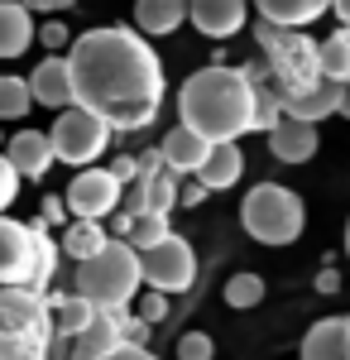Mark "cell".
I'll use <instances>...</instances> for the list:
<instances>
[{"mask_svg": "<svg viewBox=\"0 0 350 360\" xmlns=\"http://www.w3.org/2000/svg\"><path fill=\"white\" fill-rule=\"evenodd\" d=\"M72 101L110 130H144L163 106V63L139 29H86L67 49Z\"/></svg>", "mask_w": 350, "mask_h": 360, "instance_id": "1", "label": "cell"}, {"mask_svg": "<svg viewBox=\"0 0 350 360\" xmlns=\"http://www.w3.org/2000/svg\"><path fill=\"white\" fill-rule=\"evenodd\" d=\"M178 120L207 144H240L254 130V82L245 68H197L178 91Z\"/></svg>", "mask_w": 350, "mask_h": 360, "instance_id": "2", "label": "cell"}, {"mask_svg": "<svg viewBox=\"0 0 350 360\" xmlns=\"http://www.w3.org/2000/svg\"><path fill=\"white\" fill-rule=\"evenodd\" d=\"M0 360H53V312L29 288H0Z\"/></svg>", "mask_w": 350, "mask_h": 360, "instance_id": "3", "label": "cell"}, {"mask_svg": "<svg viewBox=\"0 0 350 360\" xmlns=\"http://www.w3.org/2000/svg\"><path fill=\"white\" fill-rule=\"evenodd\" d=\"M139 283H144L139 255L125 240H110L96 259L77 264V298L86 307H96V312H120L139 293Z\"/></svg>", "mask_w": 350, "mask_h": 360, "instance_id": "4", "label": "cell"}, {"mask_svg": "<svg viewBox=\"0 0 350 360\" xmlns=\"http://www.w3.org/2000/svg\"><path fill=\"white\" fill-rule=\"evenodd\" d=\"M240 221L259 245H293L297 236H302L307 207H302V197H297L293 188H283V183H259V188H249V197H245Z\"/></svg>", "mask_w": 350, "mask_h": 360, "instance_id": "5", "label": "cell"}, {"mask_svg": "<svg viewBox=\"0 0 350 360\" xmlns=\"http://www.w3.org/2000/svg\"><path fill=\"white\" fill-rule=\"evenodd\" d=\"M48 139H53L58 164H72V168L82 173V168H91L96 159H101V154H106V144H110V125H106V120H96L91 111L72 106V111H63V115L53 120Z\"/></svg>", "mask_w": 350, "mask_h": 360, "instance_id": "6", "label": "cell"}, {"mask_svg": "<svg viewBox=\"0 0 350 360\" xmlns=\"http://www.w3.org/2000/svg\"><path fill=\"white\" fill-rule=\"evenodd\" d=\"M135 159H139V178L125 188L120 212H125V217H168V212L178 207V178L163 168L159 149L135 154Z\"/></svg>", "mask_w": 350, "mask_h": 360, "instance_id": "7", "label": "cell"}, {"mask_svg": "<svg viewBox=\"0 0 350 360\" xmlns=\"http://www.w3.org/2000/svg\"><path fill=\"white\" fill-rule=\"evenodd\" d=\"M139 274L163 298L168 293H183V288H192V278H197V255H192V245L183 236H168L163 245L139 255Z\"/></svg>", "mask_w": 350, "mask_h": 360, "instance_id": "8", "label": "cell"}, {"mask_svg": "<svg viewBox=\"0 0 350 360\" xmlns=\"http://www.w3.org/2000/svg\"><path fill=\"white\" fill-rule=\"evenodd\" d=\"M120 197H125V188L110 178V168H82L77 178L67 183L63 202H67L72 221H106V217L120 212Z\"/></svg>", "mask_w": 350, "mask_h": 360, "instance_id": "9", "label": "cell"}, {"mask_svg": "<svg viewBox=\"0 0 350 360\" xmlns=\"http://www.w3.org/2000/svg\"><path fill=\"white\" fill-rule=\"evenodd\" d=\"M34 250H39L34 221L0 217V288H29V278H34Z\"/></svg>", "mask_w": 350, "mask_h": 360, "instance_id": "10", "label": "cell"}, {"mask_svg": "<svg viewBox=\"0 0 350 360\" xmlns=\"http://www.w3.org/2000/svg\"><path fill=\"white\" fill-rule=\"evenodd\" d=\"M120 322H125V312H91V322L67 341V356L63 360H110L125 346Z\"/></svg>", "mask_w": 350, "mask_h": 360, "instance_id": "11", "label": "cell"}, {"mask_svg": "<svg viewBox=\"0 0 350 360\" xmlns=\"http://www.w3.org/2000/svg\"><path fill=\"white\" fill-rule=\"evenodd\" d=\"M249 0H188V20L207 39H235L245 29Z\"/></svg>", "mask_w": 350, "mask_h": 360, "instance_id": "12", "label": "cell"}, {"mask_svg": "<svg viewBox=\"0 0 350 360\" xmlns=\"http://www.w3.org/2000/svg\"><path fill=\"white\" fill-rule=\"evenodd\" d=\"M5 159H10V168H15V173H20V183H25V178L44 183V173L58 164L53 139L44 135V130H20V135L5 144Z\"/></svg>", "mask_w": 350, "mask_h": 360, "instance_id": "13", "label": "cell"}, {"mask_svg": "<svg viewBox=\"0 0 350 360\" xmlns=\"http://www.w3.org/2000/svg\"><path fill=\"white\" fill-rule=\"evenodd\" d=\"M29 91H34V106H48V111H72V72H67V58H44L34 72H29Z\"/></svg>", "mask_w": 350, "mask_h": 360, "instance_id": "14", "label": "cell"}, {"mask_svg": "<svg viewBox=\"0 0 350 360\" xmlns=\"http://www.w3.org/2000/svg\"><path fill=\"white\" fill-rule=\"evenodd\" d=\"M159 159H163V168L178 178V173H202V164L212 159V144L207 139H197L192 130H183V125H173L168 135H163V144H159Z\"/></svg>", "mask_w": 350, "mask_h": 360, "instance_id": "15", "label": "cell"}, {"mask_svg": "<svg viewBox=\"0 0 350 360\" xmlns=\"http://www.w3.org/2000/svg\"><path fill=\"white\" fill-rule=\"evenodd\" d=\"M317 125H302V120H278L269 130V154L278 164H307L317 154Z\"/></svg>", "mask_w": 350, "mask_h": 360, "instance_id": "16", "label": "cell"}, {"mask_svg": "<svg viewBox=\"0 0 350 360\" xmlns=\"http://www.w3.org/2000/svg\"><path fill=\"white\" fill-rule=\"evenodd\" d=\"M302 360H350V327L346 317H326L302 336Z\"/></svg>", "mask_w": 350, "mask_h": 360, "instance_id": "17", "label": "cell"}, {"mask_svg": "<svg viewBox=\"0 0 350 360\" xmlns=\"http://www.w3.org/2000/svg\"><path fill=\"white\" fill-rule=\"evenodd\" d=\"M249 5L259 10V20H269L278 29H302L331 10V0H249Z\"/></svg>", "mask_w": 350, "mask_h": 360, "instance_id": "18", "label": "cell"}, {"mask_svg": "<svg viewBox=\"0 0 350 360\" xmlns=\"http://www.w3.org/2000/svg\"><path fill=\"white\" fill-rule=\"evenodd\" d=\"M245 173V154L240 144H212V159L202 164V173H197V183L207 188V193H221V188H235Z\"/></svg>", "mask_w": 350, "mask_h": 360, "instance_id": "19", "label": "cell"}, {"mask_svg": "<svg viewBox=\"0 0 350 360\" xmlns=\"http://www.w3.org/2000/svg\"><path fill=\"white\" fill-rule=\"evenodd\" d=\"M34 44V15L20 0H0V58H20Z\"/></svg>", "mask_w": 350, "mask_h": 360, "instance_id": "20", "label": "cell"}, {"mask_svg": "<svg viewBox=\"0 0 350 360\" xmlns=\"http://www.w3.org/2000/svg\"><path fill=\"white\" fill-rule=\"evenodd\" d=\"M135 25L139 34H173L188 25V0H135Z\"/></svg>", "mask_w": 350, "mask_h": 360, "instance_id": "21", "label": "cell"}, {"mask_svg": "<svg viewBox=\"0 0 350 360\" xmlns=\"http://www.w3.org/2000/svg\"><path fill=\"white\" fill-rule=\"evenodd\" d=\"M44 303H48V312H53V346L58 341H72V336L91 322V312H96V307L82 303L77 293H44Z\"/></svg>", "mask_w": 350, "mask_h": 360, "instance_id": "22", "label": "cell"}, {"mask_svg": "<svg viewBox=\"0 0 350 360\" xmlns=\"http://www.w3.org/2000/svg\"><path fill=\"white\" fill-rule=\"evenodd\" d=\"M106 245H110V231L101 221H72L67 231H63V240H58V250H63L67 259H77V264L96 259Z\"/></svg>", "mask_w": 350, "mask_h": 360, "instance_id": "23", "label": "cell"}, {"mask_svg": "<svg viewBox=\"0 0 350 360\" xmlns=\"http://www.w3.org/2000/svg\"><path fill=\"white\" fill-rule=\"evenodd\" d=\"M322 77L326 82H346L350 86V34H331V39H322Z\"/></svg>", "mask_w": 350, "mask_h": 360, "instance_id": "24", "label": "cell"}, {"mask_svg": "<svg viewBox=\"0 0 350 360\" xmlns=\"http://www.w3.org/2000/svg\"><path fill=\"white\" fill-rule=\"evenodd\" d=\"M226 303L235 307V312H249V307H259L264 303V278L259 274H249V269H240V274H231L226 278Z\"/></svg>", "mask_w": 350, "mask_h": 360, "instance_id": "25", "label": "cell"}, {"mask_svg": "<svg viewBox=\"0 0 350 360\" xmlns=\"http://www.w3.org/2000/svg\"><path fill=\"white\" fill-rule=\"evenodd\" d=\"M34 111L29 77H0V120H25Z\"/></svg>", "mask_w": 350, "mask_h": 360, "instance_id": "26", "label": "cell"}, {"mask_svg": "<svg viewBox=\"0 0 350 360\" xmlns=\"http://www.w3.org/2000/svg\"><path fill=\"white\" fill-rule=\"evenodd\" d=\"M173 231H168V217H135L130 221V231H125V245L135 250V255H144V250L163 245Z\"/></svg>", "mask_w": 350, "mask_h": 360, "instance_id": "27", "label": "cell"}, {"mask_svg": "<svg viewBox=\"0 0 350 360\" xmlns=\"http://www.w3.org/2000/svg\"><path fill=\"white\" fill-rule=\"evenodd\" d=\"M212 356H216V346L207 332H188L178 341V360H212Z\"/></svg>", "mask_w": 350, "mask_h": 360, "instance_id": "28", "label": "cell"}, {"mask_svg": "<svg viewBox=\"0 0 350 360\" xmlns=\"http://www.w3.org/2000/svg\"><path fill=\"white\" fill-rule=\"evenodd\" d=\"M15 197H20V173H15V168H10V159L0 154V217H5V207H10Z\"/></svg>", "mask_w": 350, "mask_h": 360, "instance_id": "29", "label": "cell"}, {"mask_svg": "<svg viewBox=\"0 0 350 360\" xmlns=\"http://www.w3.org/2000/svg\"><path fill=\"white\" fill-rule=\"evenodd\" d=\"M39 39H44V49H72V34L63 20H48V25L39 29Z\"/></svg>", "mask_w": 350, "mask_h": 360, "instance_id": "30", "label": "cell"}, {"mask_svg": "<svg viewBox=\"0 0 350 360\" xmlns=\"http://www.w3.org/2000/svg\"><path fill=\"white\" fill-rule=\"evenodd\" d=\"M120 336H125V346H139V351H144V341H149V322L125 312V322H120Z\"/></svg>", "mask_w": 350, "mask_h": 360, "instance_id": "31", "label": "cell"}, {"mask_svg": "<svg viewBox=\"0 0 350 360\" xmlns=\"http://www.w3.org/2000/svg\"><path fill=\"white\" fill-rule=\"evenodd\" d=\"M139 317H144L149 327H159L163 317H168V298H163V293H149V298L139 303Z\"/></svg>", "mask_w": 350, "mask_h": 360, "instance_id": "32", "label": "cell"}, {"mask_svg": "<svg viewBox=\"0 0 350 360\" xmlns=\"http://www.w3.org/2000/svg\"><path fill=\"white\" fill-rule=\"evenodd\" d=\"M39 221H44V226H63V221H67V202H63V197H44Z\"/></svg>", "mask_w": 350, "mask_h": 360, "instance_id": "33", "label": "cell"}, {"mask_svg": "<svg viewBox=\"0 0 350 360\" xmlns=\"http://www.w3.org/2000/svg\"><path fill=\"white\" fill-rule=\"evenodd\" d=\"M178 202H183V207H197V202H207V188H202V183L192 178L188 188H178Z\"/></svg>", "mask_w": 350, "mask_h": 360, "instance_id": "34", "label": "cell"}, {"mask_svg": "<svg viewBox=\"0 0 350 360\" xmlns=\"http://www.w3.org/2000/svg\"><path fill=\"white\" fill-rule=\"evenodd\" d=\"M20 5H25V10H72V5H77V0H20Z\"/></svg>", "mask_w": 350, "mask_h": 360, "instance_id": "35", "label": "cell"}, {"mask_svg": "<svg viewBox=\"0 0 350 360\" xmlns=\"http://www.w3.org/2000/svg\"><path fill=\"white\" fill-rule=\"evenodd\" d=\"M336 288H341V274L336 269H322L317 274V293H336Z\"/></svg>", "mask_w": 350, "mask_h": 360, "instance_id": "36", "label": "cell"}, {"mask_svg": "<svg viewBox=\"0 0 350 360\" xmlns=\"http://www.w3.org/2000/svg\"><path fill=\"white\" fill-rule=\"evenodd\" d=\"M110 360H159V356H154V351H139V346H120Z\"/></svg>", "mask_w": 350, "mask_h": 360, "instance_id": "37", "label": "cell"}, {"mask_svg": "<svg viewBox=\"0 0 350 360\" xmlns=\"http://www.w3.org/2000/svg\"><path fill=\"white\" fill-rule=\"evenodd\" d=\"M331 15L341 20V34H350V0H331Z\"/></svg>", "mask_w": 350, "mask_h": 360, "instance_id": "38", "label": "cell"}, {"mask_svg": "<svg viewBox=\"0 0 350 360\" xmlns=\"http://www.w3.org/2000/svg\"><path fill=\"white\" fill-rule=\"evenodd\" d=\"M341 115H350V86H346V101H341Z\"/></svg>", "mask_w": 350, "mask_h": 360, "instance_id": "39", "label": "cell"}, {"mask_svg": "<svg viewBox=\"0 0 350 360\" xmlns=\"http://www.w3.org/2000/svg\"><path fill=\"white\" fill-rule=\"evenodd\" d=\"M346 255H350V221H346Z\"/></svg>", "mask_w": 350, "mask_h": 360, "instance_id": "40", "label": "cell"}, {"mask_svg": "<svg viewBox=\"0 0 350 360\" xmlns=\"http://www.w3.org/2000/svg\"><path fill=\"white\" fill-rule=\"evenodd\" d=\"M346 327H350V317H346Z\"/></svg>", "mask_w": 350, "mask_h": 360, "instance_id": "41", "label": "cell"}]
</instances>
